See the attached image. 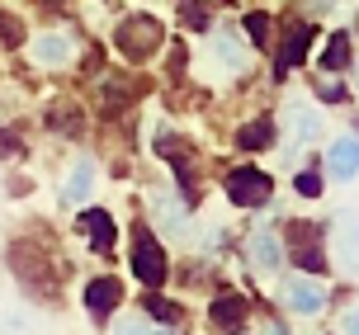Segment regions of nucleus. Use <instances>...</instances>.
<instances>
[{"instance_id":"nucleus-1","label":"nucleus","mask_w":359,"mask_h":335,"mask_svg":"<svg viewBox=\"0 0 359 335\" xmlns=\"http://www.w3.org/2000/svg\"><path fill=\"white\" fill-rule=\"evenodd\" d=\"M161 19L156 15H128L118 29H114V48L128 57V62H147V57L161 48Z\"/></svg>"},{"instance_id":"nucleus-2","label":"nucleus","mask_w":359,"mask_h":335,"mask_svg":"<svg viewBox=\"0 0 359 335\" xmlns=\"http://www.w3.org/2000/svg\"><path fill=\"white\" fill-rule=\"evenodd\" d=\"M133 274H137L147 288H161L165 283V250L147 227H137V241H133Z\"/></svg>"},{"instance_id":"nucleus-3","label":"nucleus","mask_w":359,"mask_h":335,"mask_svg":"<svg viewBox=\"0 0 359 335\" xmlns=\"http://www.w3.org/2000/svg\"><path fill=\"white\" fill-rule=\"evenodd\" d=\"M269 175L265 170H255V165H236L232 175H227V198L232 203H241V208H260V203H269Z\"/></svg>"},{"instance_id":"nucleus-4","label":"nucleus","mask_w":359,"mask_h":335,"mask_svg":"<svg viewBox=\"0 0 359 335\" xmlns=\"http://www.w3.org/2000/svg\"><path fill=\"white\" fill-rule=\"evenodd\" d=\"M288 241H293V260L307 274L326 269V250H322V227L317 222H288Z\"/></svg>"},{"instance_id":"nucleus-5","label":"nucleus","mask_w":359,"mask_h":335,"mask_svg":"<svg viewBox=\"0 0 359 335\" xmlns=\"http://www.w3.org/2000/svg\"><path fill=\"white\" fill-rule=\"evenodd\" d=\"M156 151H161L165 160H175L180 184H184V194L194 198V151H189V146H184L180 137H170V132H161V137H156Z\"/></svg>"},{"instance_id":"nucleus-6","label":"nucleus","mask_w":359,"mask_h":335,"mask_svg":"<svg viewBox=\"0 0 359 335\" xmlns=\"http://www.w3.org/2000/svg\"><path fill=\"white\" fill-rule=\"evenodd\" d=\"M76 222H81V231L90 236V246H95V250H114V241H118V227H114V217H109L104 208H86Z\"/></svg>"},{"instance_id":"nucleus-7","label":"nucleus","mask_w":359,"mask_h":335,"mask_svg":"<svg viewBox=\"0 0 359 335\" xmlns=\"http://www.w3.org/2000/svg\"><path fill=\"white\" fill-rule=\"evenodd\" d=\"M312 38H317L312 24H298V29L284 38V53H279V62H274V76H279V81L288 76V67H298V62H303V53L312 48Z\"/></svg>"},{"instance_id":"nucleus-8","label":"nucleus","mask_w":359,"mask_h":335,"mask_svg":"<svg viewBox=\"0 0 359 335\" xmlns=\"http://www.w3.org/2000/svg\"><path fill=\"white\" fill-rule=\"evenodd\" d=\"M118 302H123V283H118V279H95L86 288V307L95 312V317H109Z\"/></svg>"},{"instance_id":"nucleus-9","label":"nucleus","mask_w":359,"mask_h":335,"mask_svg":"<svg viewBox=\"0 0 359 335\" xmlns=\"http://www.w3.org/2000/svg\"><path fill=\"white\" fill-rule=\"evenodd\" d=\"M208 317H213L217 331H241V326H246V302L236 298V293H227V298H217L213 307H208Z\"/></svg>"},{"instance_id":"nucleus-10","label":"nucleus","mask_w":359,"mask_h":335,"mask_svg":"<svg viewBox=\"0 0 359 335\" xmlns=\"http://www.w3.org/2000/svg\"><path fill=\"white\" fill-rule=\"evenodd\" d=\"M48 128H53V132L76 137V132L86 128V114H81V104H72V100H57V104L48 109Z\"/></svg>"},{"instance_id":"nucleus-11","label":"nucleus","mask_w":359,"mask_h":335,"mask_svg":"<svg viewBox=\"0 0 359 335\" xmlns=\"http://www.w3.org/2000/svg\"><path fill=\"white\" fill-rule=\"evenodd\" d=\"M251 260H255V269L274 274V269L284 265V250H279V241H274L269 231H255V236H251Z\"/></svg>"},{"instance_id":"nucleus-12","label":"nucleus","mask_w":359,"mask_h":335,"mask_svg":"<svg viewBox=\"0 0 359 335\" xmlns=\"http://www.w3.org/2000/svg\"><path fill=\"white\" fill-rule=\"evenodd\" d=\"M34 57H38V67H67V62H72V43H67L62 34H43L38 48H34Z\"/></svg>"},{"instance_id":"nucleus-13","label":"nucleus","mask_w":359,"mask_h":335,"mask_svg":"<svg viewBox=\"0 0 359 335\" xmlns=\"http://www.w3.org/2000/svg\"><path fill=\"white\" fill-rule=\"evenodd\" d=\"M284 298H288V307H298V312H322V288L317 283H307V279H288V288H284Z\"/></svg>"},{"instance_id":"nucleus-14","label":"nucleus","mask_w":359,"mask_h":335,"mask_svg":"<svg viewBox=\"0 0 359 335\" xmlns=\"http://www.w3.org/2000/svg\"><path fill=\"white\" fill-rule=\"evenodd\" d=\"M331 175L336 179L359 175V142H336V146H331Z\"/></svg>"},{"instance_id":"nucleus-15","label":"nucleus","mask_w":359,"mask_h":335,"mask_svg":"<svg viewBox=\"0 0 359 335\" xmlns=\"http://www.w3.org/2000/svg\"><path fill=\"white\" fill-rule=\"evenodd\" d=\"M288 128H293V137H298V142H312L317 132H322V118H317V109L293 104V109H288Z\"/></svg>"},{"instance_id":"nucleus-16","label":"nucleus","mask_w":359,"mask_h":335,"mask_svg":"<svg viewBox=\"0 0 359 335\" xmlns=\"http://www.w3.org/2000/svg\"><path fill=\"white\" fill-rule=\"evenodd\" d=\"M269 142H274V123H269V118H255V123H246L236 132V146H246V151H260Z\"/></svg>"},{"instance_id":"nucleus-17","label":"nucleus","mask_w":359,"mask_h":335,"mask_svg":"<svg viewBox=\"0 0 359 335\" xmlns=\"http://www.w3.org/2000/svg\"><path fill=\"white\" fill-rule=\"evenodd\" d=\"M322 67L326 71H345V67H350V34H331V38H326Z\"/></svg>"},{"instance_id":"nucleus-18","label":"nucleus","mask_w":359,"mask_h":335,"mask_svg":"<svg viewBox=\"0 0 359 335\" xmlns=\"http://www.w3.org/2000/svg\"><path fill=\"white\" fill-rule=\"evenodd\" d=\"M147 312H151V317L161 321V326H180V317H184V312H180L175 302H165V298H156V288H147V302H142Z\"/></svg>"},{"instance_id":"nucleus-19","label":"nucleus","mask_w":359,"mask_h":335,"mask_svg":"<svg viewBox=\"0 0 359 335\" xmlns=\"http://www.w3.org/2000/svg\"><path fill=\"white\" fill-rule=\"evenodd\" d=\"M86 194H90V165H76L72 175H67V189H62V198H67V203H81Z\"/></svg>"},{"instance_id":"nucleus-20","label":"nucleus","mask_w":359,"mask_h":335,"mask_svg":"<svg viewBox=\"0 0 359 335\" xmlns=\"http://www.w3.org/2000/svg\"><path fill=\"white\" fill-rule=\"evenodd\" d=\"M180 24L184 29H208V10L198 0H180Z\"/></svg>"},{"instance_id":"nucleus-21","label":"nucleus","mask_w":359,"mask_h":335,"mask_svg":"<svg viewBox=\"0 0 359 335\" xmlns=\"http://www.w3.org/2000/svg\"><path fill=\"white\" fill-rule=\"evenodd\" d=\"M341 241H345V255H350V260H359V212L341 217Z\"/></svg>"},{"instance_id":"nucleus-22","label":"nucleus","mask_w":359,"mask_h":335,"mask_svg":"<svg viewBox=\"0 0 359 335\" xmlns=\"http://www.w3.org/2000/svg\"><path fill=\"white\" fill-rule=\"evenodd\" d=\"M217 53H222V62H227V67H241V53H236L232 29H217Z\"/></svg>"},{"instance_id":"nucleus-23","label":"nucleus","mask_w":359,"mask_h":335,"mask_svg":"<svg viewBox=\"0 0 359 335\" xmlns=\"http://www.w3.org/2000/svg\"><path fill=\"white\" fill-rule=\"evenodd\" d=\"M0 38H5L10 48H19V43H24V24H19V19H10L5 10H0Z\"/></svg>"},{"instance_id":"nucleus-24","label":"nucleus","mask_w":359,"mask_h":335,"mask_svg":"<svg viewBox=\"0 0 359 335\" xmlns=\"http://www.w3.org/2000/svg\"><path fill=\"white\" fill-rule=\"evenodd\" d=\"M246 34H251L255 48H265V38H269V19H265V15H246Z\"/></svg>"},{"instance_id":"nucleus-25","label":"nucleus","mask_w":359,"mask_h":335,"mask_svg":"<svg viewBox=\"0 0 359 335\" xmlns=\"http://www.w3.org/2000/svg\"><path fill=\"white\" fill-rule=\"evenodd\" d=\"M293 184H298V194H307V198L322 194V175H317V170H303V175L293 179Z\"/></svg>"},{"instance_id":"nucleus-26","label":"nucleus","mask_w":359,"mask_h":335,"mask_svg":"<svg viewBox=\"0 0 359 335\" xmlns=\"http://www.w3.org/2000/svg\"><path fill=\"white\" fill-rule=\"evenodd\" d=\"M345 331H359V307L350 312V317H345Z\"/></svg>"},{"instance_id":"nucleus-27","label":"nucleus","mask_w":359,"mask_h":335,"mask_svg":"<svg viewBox=\"0 0 359 335\" xmlns=\"http://www.w3.org/2000/svg\"><path fill=\"white\" fill-rule=\"evenodd\" d=\"M43 5H53V0H43Z\"/></svg>"}]
</instances>
